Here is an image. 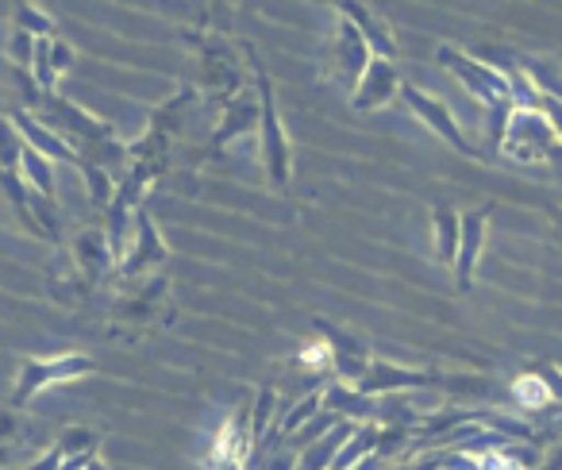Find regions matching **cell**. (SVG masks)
Instances as JSON below:
<instances>
[{"label":"cell","mask_w":562,"mask_h":470,"mask_svg":"<svg viewBox=\"0 0 562 470\" xmlns=\"http://www.w3.org/2000/svg\"><path fill=\"white\" fill-rule=\"evenodd\" d=\"M243 58H247V70L255 74V93H258V155H262V170L270 189L285 193L293 181V147L290 135H285V124H281L278 112V97H273V81L266 74L262 58H258L255 43L243 40Z\"/></svg>","instance_id":"6da1fadb"},{"label":"cell","mask_w":562,"mask_h":470,"mask_svg":"<svg viewBox=\"0 0 562 470\" xmlns=\"http://www.w3.org/2000/svg\"><path fill=\"white\" fill-rule=\"evenodd\" d=\"M173 301H170V278L147 275L135 282H120V293L109 305V332L112 336L143 339L170 324Z\"/></svg>","instance_id":"7a4b0ae2"},{"label":"cell","mask_w":562,"mask_h":470,"mask_svg":"<svg viewBox=\"0 0 562 470\" xmlns=\"http://www.w3.org/2000/svg\"><path fill=\"white\" fill-rule=\"evenodd\" d=\"M186 43L196 51L201 58V97H209L212 104H224L232 101L235 93L247 89V63H243V47L232 43L224 32H189Z\"/></svg>","instance_id":"3957f363"},{"label":"cell","mask_w":562,"mask_h":470,"mask_svg":"<svg viewBox=\"0 0 562 470\" xmlns=\"http://www.w3.org/2000/svg\"><path fill=\"white\" fill-rule=\"evenodd\" d=\"M35 116H40L55 135H63L78 158L116 139V127H112L109 120L93 116V112L81 109L78 101H70V97H63V93L43 97V104H40V112H35Z\"/></svg>","instance_id":"277c9868"},{"label":"cell","mask_w":562,"mask_h":470,"mask_svg":"<svg viewBox=\"0 0 562 470\" xmlns=\"http://www.w3.org/2000/svg\"><path fill=\"white\" fill-rule=\"evenodd\" d=\"M97 374V362L89 355H55V359H24L16 370V382H12L9 393V409H20L24 413L27 401L35 393H43L47 385L58 382H78V378Z\"/></svg>","instance_id":"5b68a950"},{"label":"cell","mask_w":562,"mask_h":470,"mask_svg":"<svg viewBox=\"0 0 562 470\" xmlns=\"http://www.w3.org/2000/svg\"><path fill=\"white\" fill-rule=\"evenodd\" d=\"M132 220H135V235H132V244H127L124 259L116 262L120 282H135V278L158 275V267H166V259H170V247H166L162 232H158L147 204H139Z\"/></svg>","instance_id":"8992f818"},{"label":"cell","mask_w":562,"mask_h":470,"mask_svg":"<svg viewBox=\"0 0 562 470\" xmlns=\"http://www.w3.org/2000/svg\"><path fill=\"white\" fill-rule=\"evenodd\" d=\"M436 63L443 66L451 78H459L462 86H467V93H474L485 109H490V104H497V101H508V81H505V74H501L497 66L477 63V58H470L467 51L451 47V43H439Z\"/></svg>","instance_id":"52a82bcc"},{"label":"cell","mask_w":562,"mask_h":470,"mask_svg":"<svg viewBox=\"0 0 562 470\" xmlns=\"http://www.w3.org/2000/svg\"><path fill=\"white\" fill-rule=\"evenodd\" d=\"M401 97H405V104L416 112V116L424 120V124L431 127V132L439 135V139H447L451 143L459 155H467V158H485L482 150L474 147V143L467 139V132H462V124L454 120V112L447 109L439 97H431V93H424L420 86H413V81H401Z\"/></svg>","instance_id":"ba28073f"},{"label":"cell","mask_w":562,"mask_h":470,"mask_svg":"<svg viewBox=\"0 0 562 470\" xmlns=\"http://www.w3.org/2000/svg\"><path fill=\"white\" fill-rule=\"evenodd\" d=\"M66 255H70L74 270H78L81 286H86L89 293L116 275V255H112L109 239H104V227H81L70 239V251Z\"/></svg>","instance_id":"9c48e42d"},{"label":"cell","mask_w":562,"mask_h":470,"mask_svg":"<svg viewBox=\"0 0 562 470\" xmlns=\"http://www.w3.org/2000/svg\"><path fill=\"white\" fill-rule=\"evenodd\" d=\"M554 143H559V132L551 127V120H543L539 112H528V109H513L505 147L501 150L524 158V163H536V158H547V150H551Z\"/></svg>","instance_id":"30bf717a"},{"label":"cell","mask_w":562,"mask_h":470,"mask_svg":"<svg viewBox=\"0 0 562 470\" xmlns=\"http://www.w3.org/2000/svg\"><path fill=\"white\" fill-rule=\"evenodd\" d=\"M316 328H321L324 347H328V355H331V370L344 378V385H355L362 374H367L370 359H374V355H370V344L331 321H316Z\"/></svg>","instance_id":"8fae6325"},{"label":"cell","mask_w":562,"mask_h":470,"mask_svg":"<svg viewBox=\"0 0 562 470\" xmlns=\"http://www.w3.org/2000/svg\"><path fill=\"white\" fill-rule=\"evenodd\" d=\"M250 127H258V93H255V86H247L243 93H235L232 101L220 104V109H216V127H212V135H209V143H204L201 155L204 158L216 155L220 147L243 139Z\"/></svg>","instance_id":"7c38bea8"},{"label":"cell","mask_w":562,"mask_h":470,"mask_svg":"<svg viewBox=\"0 0 562 470\" xmlns=\"http://www.w3.org/2000/svg\"><path fill=\"white\" fill-rule=\"evenodd\" d=\"M370 58H374V55H370V47H367V40L359 35V27H355L351 20L339 16L336 35H331V47H328L331 78H336L344 89H355Z\"/></svg>","instance_id":"4fadbf2b"},{"label":"cell","mask_w":562,"mask_h":470,"mask_svg":"<svg viewBox=\"0 0 562 470\" xmlns=\"http://www.w3.org/2000/svg\"><path fill=\"white\" fill-rule=\"evenodd\" d=\"M436 382H439L436 370H408L397 367V362L370 359L367 374L355 382V390L367 393V398H390V393H405V390H428Z\"/></svg>","instance_id":"5bb4252c"},{"label":"cell","mask_w":562,"mask_h":470,"mask_svg":"<svg viewBox=\"0 0 562 470\" xmlns=\"http://www.w3.org/2000/svg\"><path fill=\"white\" fill-rule=\"evenodd\" d=\"M485 232H490V204L459 216V251H454V282H459V293L474 290V270L485 251Z\"/></svg>","instance_id":"9a60e30c"},{"label":"cell","mask_w":562,"mask_h":470,"mask_svg":"<svg viewBox=\"0 0 562 470\" xmlns=\"http://www.w3.org/2000/svg\"><path fill=\"white\" fill-rule=\"evenodd\" d=\"M397 93H401L397 63H390V58H370L359 86L351 89V104H355V112H374V109H385Z\"/></svg>","instance_id":"2e32d148"},{"label":"cell","mask_w":562,"mask_h":470,"mask_svg":"<svg viewBox=\"0 0 562 470\" xmlns=\"http://www.w3.org/2000/svg\"><path fill=\"white\" fill-rule=\"evenodd\" d=\"M336 12H339L344 20H351L355 27H359V35L367 40L370 55L397 63V35H393V27L385 24L382 12H374L370 4H355V0H339Z\"/></svg>","instance_id":"e0dca14e"},{"label":"cell","mask_w":562,"mask_h":470,"mask_svg":"<svg viewBox=\"0 0 562 470\" xmlns=\"http://www.w3.org/2000/svg\"><path fill=\"white\" fill-rule=\"evenodd\" d=\"M12 127H16V135H20V143L24 147H32L35 155H43L47 163H70V166H78V155L70 150V143L63 139V135H55L47 124H43L35 112H24V109H16L12 112Z\"/></svg>","instance_id":"ac0fdd59"},{"label":"cell","mask_w":562,"mask_h":470,"mask_svg":"<svg viewBox=\"0 0 562 470\" xmlns=\"http://www.w3.org/2000/svg\"><path fill=\"white\" fill-rule=\"evenodd\" d=\"M201 109V89L196 86H181L173 97H166L162 104H158L155 112H150V120H147V132H155V135H166V139H178L181 135V127L189 124V116Z\"/></svg>","instance_id":"d6986e66"},{"label":"cell","mask_w":562,"mask_h":470,"mask_svg":"<svg viewBox=\"0 0 562 470\" xmlns=\"http://www.w3.org/2000/svg\"><path fill=\"white\" fill-rule=\"evenodd\" d=\"M324 401V413L339 416V421H351V424H374V398L359 393L355 385L344 382H331L328 390H321Z\"/></svg>","instance_id":"ffe728a7"},{"label":"cell","mask_w":562,"mask_h":470,"mask_svg":"<svg viewBox=\"0 0 562 470\" xmlns=\"http://www.w3.org/2000/svg\"><path fill=\"white\" fill-rule=\"evenodd\" d=\"M20 178L32 193H40L43 201H58V186H55V163H47L43 155H35L32 147L20 150Z\"/></svg>","instance_id":"44dd1931"},{"label":"cell","mask_w":562,"mask_h":470,"mask_svg":"<svg viewBox=\"0 0 562 470\" xmlns=\"http://www.w3.org/2000/svg\"><path fill=\"white\" fill-rule=\"evenodd\" d=\"M516 66L524 70V78L536 86V93L543 97H554V101L562 104V63H554V58H516Z\"/></svg>","instance_id":"7402d4cb"},{"label":"cell","mask_w":562,"mask_h":470,"mask_svg":"<svg viewBox=\"0 0 562 470\" xmlns=\"http://www.w3.org/2000/svg\"><path fill=\"white\" fill-rule=\"evenodd\" d=\"M459 216H462V212H454L447 201H439L436 209H431V235H436V255L443 262H451V267H454V251H459Z\"/></svg>","instance_id":"603a6c76"},{"label":"cell","mask_w":562,"mask_h":470,"mask_svg":"<svg viewBox=\"0 0 562 470\" xmlns=\"http://www.w3.org/2000/svg\"><path fill=\"white\" fill-rule=\"evenodd\" d=\"M324 409V401H321V393H308V398H301V401H293V409L285 416L278 421V428H270L273 432V439H290V436H297L301 428H305L308 421H313L316 413Z\"/></svg>","instance_id":"cb8c5ba5"},{"label":"cell","mask_w":562,"mask_h":470,"mask_svg":"<svg viewBox=\"0 0 562 470\" xmlns=\"http://www.w3.org/2000/svg\"><path fill=\"white\" fill-rule=\"evenodd\" d=\"M278 409V390L270 382L258 385V393L250 398V447H258L270 432V416Z\"/></svg>","instance_id":"d4e9b609"},{"label":"cell","mask_w":562,"mask_h":470,"mask_svg":"<svg viewBox=\"0 0 562 470\" xmlns=\"http://www.w3.org/2000/svg\"><path fill=\"white\" fill-rule=\"evenodd\" d=\"M81 178H86V193H89V204L93 209H109L112 197H116V178H112L109 170H101V166H89V163H78Z\"/></svg>","instance_id":"484cf974"},{"label":"cell","mask_w":562,"mask_h":470,"mask_svg":"<svg viewBox=\"0 0 562 470\" xmlns=\"http://www.w3.org/2000/svg\"><path fill=\"white\" fill-rule=\"evenodd\" d=\"M97 444H101V432L86 428V424H74V428H63L55 439V447L63 451V459H74V455H89L97 451Z\"/></svg>","instance_id":"4316f807"},{"label":"cell","mask_w":562,"mask_h":470,"mask_svg":"<svg viewBox=\"0 0 562 470\" xmlns=\"http://www.w3.org/2000/svg\"><path fill=\"white\" fill-rule=\"evenodd\" d=\"M513 101H497L485 109V143H490V155H497L505 147V132H508V120H513Z\"/></svg>","instance_id":"83f0119b"},{"label":"cell","mask_w":562,"mask_h":470,"mask_svg":"<svg viewBox=\"0 0 562 470\" xmlns=\"http://www.w3.org/2000/svg\"><path fill=\"white\" fill-rule=\"evenodd\" d=\"M513 393H516V398H520V405H528V409H543V405H551V393H547L543 378H539L536 370H524V374L516 378Z\"/></svg>","instance_id":"f1b7e54d"},{"label":"cell","mask_w":562,"mask_h":470,"mask_svg":"<svg viewBox=\"0 0 562 470\" xmlns=\"http://www.w3.org/2000/svg\"><path fill=\"white\" fill-rule=\"evenodd\" d=\"M16 27L27 35H35V40H50L55 35V20L47 16L43 9H35V4H20L16 9Z\"/></svg>","instance_id":"f546056e"},{"label":"cell","mask_w":562,"mask_h":470,"mask_svg":"<svg viewBox=\"0 0 562 470\" xmlns=\"http://www.w3.org/2000/svg\"><path fill=\"white\" fill-rule=\"evenodd\" d=\"M20 150H24V143H20L12 120L0 116V170H20Z\"/></svg>","instance_id":"4dcf8cb0"},{"label":"cell","mask_w":562,"mask_h":470,"mask_svg":"<svg viewBox=\"0 0 562 470\" xmlns=\"http://www.w3.org/2000/svg\"><path fill=\"white\" fill-rule=\"evenodd\" d=\"M32 55H35V35H27L16 27L9 40V58L16 63V70H32Z\"/></svg>","instance_id":"1f68e13d"},{"label":"cell","mask_w":562,"mask_h":470,"mask_svg":"<svg viewBox=\"0 0 562 470\" xmlns=\"http://www.w3.org/2000/svg\"><path fill=\"white\" fill-rule=\"evenodd\" d=\"M258 470H297V451L290 444H278L266 451V462H258Z\"/></svg>","instance_id":"d6a6232c"},{"label":"cell","mask_w":562,"mask_h":470,"mask_svg":"<svg viewBox=\"0 0 562 470\" xmlns=\"http://www.w3.org/2000/svg\"><path fill=\"white\" fill-rule=\"evenodd\" d=\"M74 58H78V51H74L66 40H58V35H55V40H50V70H55L58 78H63V74L74 66Z\"/></svg>","instance_id":"836d02e7"},{"label":"cell","mask_w":562,"mask_h":470,"mask_svg":"<svg viewBox=\"0 0 562 470\" xmlns=\"http://www.w3.org/2000/svg\"><path fill=\"white\" fill-rule=\"evenodd\" d=\"M20 428H24V416H20V409H0V444H9V439L20 436ZM12 447V444H9Z\"/></svg>","instance_id":"e575fe53"},{"label":"cell","mask_w":562,"mask_h":470,"mask_svg":"<svg viewBox=\"0 0 562 470\" xmlns=\"http://www.w3.org/2000/svg\"><path fill=\"white\" fill-rule=\"evenodd\" d=\"M536 374L543 378V385H547V393H551V401H559V405H562V367L547 362V367H536Z\"/></svg>","instance_id":"d590c367"},{"label":"cell","mask_w":562,"mask_h":470,"mask_svg":"<svg viewBox=\"0 0 562 470\" xmlns=\"http://www.w3.org/2000/svg\"><path fill=\"white\" fill-rule=\"evenodd\" d=\"M24 470H63V451H58V447H50V451H43L35 462H27Z\"/></svg>","instance_id":"8d00e7d4"},{"label":"cell","mask_w":562,"mask_h":470,"mask_svg":"<svg viewBox=\"0 0 562 470\" xmlns=\"http://www.w3.org/2000/svg\"><path fill=\"white\" fill-rule=\"evenodd\" d=\"M547 216H551V224H547V232H551V239L562 247V209H551V212H547Z\"/></svg>","instance_id":"74e56055"},{"label":"cell","mask_w":562,"mask_h":470,"mask_svg":"<svg viewBox=\"0 0 562 470\" xmlns=\"http://www.w3.org/2000/svg\"><path fill=\"white\" fill-rule=\"evenodd\" d=\"M9 467H12V447L0 444V470H9Z\"/></svg>","instance_id":"f35d334b"},{"label":"cell","mask_w":562,"mask_h":470,"mask_svg":"<svg viewBox=\"0 0 562 470\" xmlns=\"http://www.w3.org/2000/svg\"><path fill=\"white\" fill-rule=\"evenodd\" d=\"M547 163H554V166H562V139L554 143L551 150H547Z\"/></svg>","instance_id":"ab89813d"}]
</instances>
